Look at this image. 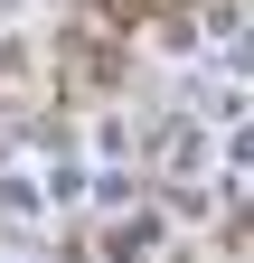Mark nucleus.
I'll return each mask as SVG.
<instances>
[{
  "label": "nucleus",
  "mask_w": 254,
  "mask_h": 263,
  "mask_svg": "<svg viewBox=\"0 0 254 263\" xmlns=\"http://www.w3.org/2000/svg\"><path fill=\"white\" fill-rule=\"evenodd\" d=\"M104 10H141V0H104Z\"/></svg>",
  "instance_id": "f257e3e1"
}]
</instances>
